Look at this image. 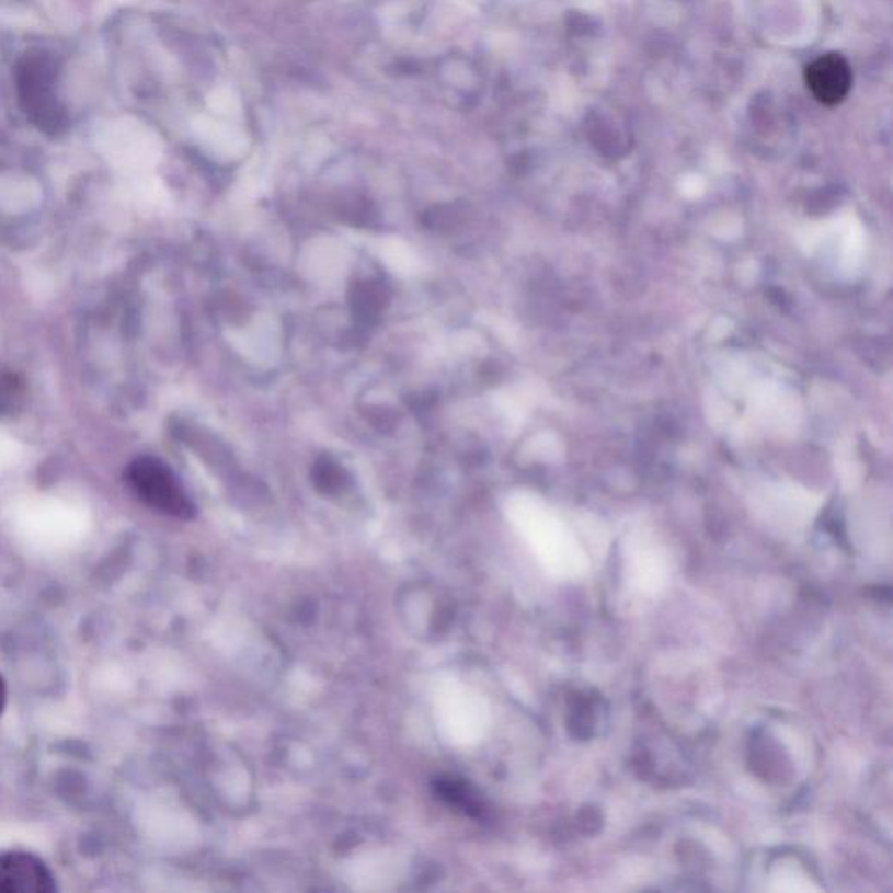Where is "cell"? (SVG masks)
Instances as JSON below:
<instances>
[{
  "instance_id": "cell-2",
  "label": "cell",
  "mask_w": 893,
  "mask_h": 893,
  "mask_svg": "<svg viewBox=\"0 0 893 893\" xmlns=\"http://www.w3.org/2000/svg\"><path fill=\"white\" fill-rule=\"evenodd\" d=\"M58 890L46 863L26 851L0 854V893H53Z\"/></svg>"
},
{
  "instance_id": "cell-1",
  "label": "cell",
  "mask_w": 893,
  "mask_h": 893,
  "mask_svg": "<svg viewBox=\"0 0 893 893\" xmlns=\"http://www.w3.org/2000/svg\"><path fill=\"white\" fill-rule=\"evenodd\" d=\"M129 488L149 508L168 517L191 520L196 506L176 474L156 458H138L126 470Z\"/></svg>"
},
{
  "instance_id": "cell-8",
  "label": "cell",
  "mask_w": 893,
  "mask_h": 893,
  "mask_svg": "<svg viewBox=\"0 0 893 893\" xmlns=\"http://www.w3.org/2000/svg\"><path fill=\"white\" fill-rule=\"evenodd\" d=\"M5 701H8V686H5L4 677L0 674V714L4 712Z\"/></svg>"
},
{
  "instance_id": "cell-7",
  "label": "cell",
  "mask_w": 893,
  "mask_h": 893,
  "mask_svg": "<svg viewBox=\"0 0 893 893\" xmlns=\"http://www.w3.org/2000/svg\"><path fill=\"white\" fill-rule=\"evenodd\" d=\"M214 102L215 108L224 111V114H236V111L240 108V102H238V99H236L234 94L229 90H224V94H215Z\"/></svg>"
},
{
  "instance_id": "cell-5",
  "label": "cell",
  "mask_w": 893,
  "mask_h": 893,
  "mask_svg": "<svg viewBox=\"0 0 893 893\" xmlns=\"http://www.w3.org/2000/svg\"><path fill=\"white\" fill-rule=\"evenodd\" d=\"M26 400V386L22 377L13 373H0V420L22 411Z\"/></svg>"
},
{
  "instance_id": "cell-6",
  "label": "cell",
  "mask_w": 893,
  "mask_h": 893,
  "mask_svg": "<svg viewBox=\"0 0 893 893\" xmlns=\"http://www.w3.org/2000/svg\"><path fill=\"white\" fill-rule=\"evenodd\" d=\"M317 480L318 485H325L327 491H334L335 488H341L342 471L330 459H325V462L318 465Z\"/></svg>"
},
{
  "instance_id": "cell-4",
  "label": "cell",
  "mask_w": 893,
  "mask_h": 893,
  "mask_svg": "<svg viewBox=\"0 0 893 893\" xmlns=\"http://www.w3.org/2000/svg\"><path fill=\"white\" fill-rule=\"evenodd\" d=\"M433 787H435V794L458 812L477 816V818L483 815L482 801L465 780L454 777H440L436 778Z\"/></svg>"
},
{
  "instance_id": "cell-3",
  "label": "cell",
  "mask_w": 893,
  "mask_h": 893,
  "mask_svg": "<svg viewBox=\"0 0 893 893\" xmlns=\"http://www.w3.org/2000/svg\"><path fill=\"white\" fill-rule=\"evenodd\" d=\"M851 67L838 53L816 58L806 69V84L818 102L827 107L838 105L851 90Z\"/></svg>"
}]
</instances>
